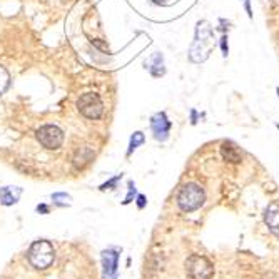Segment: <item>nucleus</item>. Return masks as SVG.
I'll use <instances>...</instances> for the list:
<instances>
[{"mask_svg": "<svg viewBox=\"0 0 279 279\" xmlns=\"http://www.w3.org/2000/svg\"><path fill=\"white\" fill-rule=\"evenodd\" d=\"M214 45H216L214 30H213V27L209 25V22H206V20L197 22L196 37L189 50V59L192 62H196V64H201V62L208 60L211 52L214 49Z\"/></svg>", "mask_w": 279, "mask_h": 279, "instance_id": "f257e3e1", "label": "nucleus"}, {"mask_svg": "<svg viewBox=\"0 0 279 279\" xmlns=\"http://www.w3.org/2000/svg\"><path fill=\"white\" fill-rule=\"evenodd\" d=\"M176 201L182 213H194V211L201 209L204 206L206 191L203 189V186L196 184V182H187L177 192Z\"/></svg>", "mask_w": 279, "mask_h": 279, "instance_id": "f03ea898", "label": "nucleus"}, {"mask_svg": "<svg viewBox=\"0 0 279 279\" xmlns=\"http://www.w3.org/2000/svg\"><path fill=\"white\" fill-rule=\"evenodd\" d=\"M27 258H28V263L35 269H47L54 263V258H55L54 246L49 241H44V239L35 241L28 248Z\"/></svg>", "mask_w": 279, "mask_h": 279, "instance_id": "7ed1b4c3", "label": "nucleus"}, {"mask_svg": "<svg viewBox=\"0 0 279 279\" xmlns=\"http://www.w3.org/2000/svg\"><path fill=\"white\" fill-rule=\"evenodd\" d=\"M186 269L192 279H211L214 276L213 263L201 254H191L186 261Z\"/></svg>", "mask_w": 279, "mask_h": 279, "instance_id": "20e7f679", "label": "nucleus"}, {"mask_svg": "<svg viewBox=\"0 0 279 279\" xmlns=\"http://www.w3.org/2000/svg\"><path fill=\"white\" fill-rule=\"evenodd\" d=\"M35 137L40 142V146H44L49 151H57L62 146V142H64V132L57 126H54V124L40 126L35 131Z\"/></svg>", "mask_w": 279, "mask_h": 279, "instance_id": "39448f33", "label": "nucleus"}, {"mask_svg": "<svg viewBox=\"0 0 279 279\" xmlns=\"http://www.w3.org/2000/svg\"><path fill=\"white\" fill-rule=\"evenodd\" d=\"M77 109L79 112L87 119H99L104 112V104L102 99L99 97V94L87 92L80 95V99L77 100Z\"/></svg>", "mask_w": 279, "mask_h": 279, "instance_id": "423d86ee", "label": "nucleus"}, {"mask_svg": "<svg viewBox=\"0 0 279 279\" xmlns=\"http://www.w3.org/2000/svg\"><path fill=\"white\" fill-rule=\"evenodd\" d=\"M171 127H172V124H171L166 112H157L152 115L151 129H152V134H154V139H156V141H161V142L167 141V139H169Z\"/></svg>", "mask_w": 279, "mask_h": 279, "instance_id": "0eeeda50", "label": "nucleus"}, {"mask_svg": "<svg viewBox=\"0 0 279 279\" xmlns=\"http://www.w3.org/2000/svg\"><path fill=\"white\" fill-rule=\"evenodd\" d=\"M102 266H104V278L105 279H115L117 278V268H119V254L114 249H107L102 253Z\"/></svg>", "mask_w": 279, "mask_h": 279, "instance_id": "6e6552de", "label": "nucleus"}, {"mask_svg": "<svg viewBox=\"0 0 279 279\" xmlns=\"http://www.w3.org/2000/svg\"><path fill=\"white\" fill-rule=\"evenodd\" d=\"M263 219H264V224L268 226L269 233L279 238V203L268 204V208L264 209Z\"/></svg>", "mask_w": 279, "mask_h": 279, "instance_id": "1a4fd4ad", "label": "nucleus"}, {"mask_svg": "<svg viewBox=\"0 0 279 279\" xmlns=\"http://www.w3.org/2000/svg\"><path fill=\"white\" fill-rule=\"evenodd\" d=\"M144 67L151 72L154 77H162L166 74V67H164V57H162L161 52H156L152 54V57L149 60L144 62Z\"/></svg>", "mask_w": 279, "mask_h": 279, "instance_id": "9d476101", "label": "nucleus"}, {"mask_svg": "<svg viewBox=\"0 0 279 279\" xmlns=\"http://www.w3.org/2000/svg\"><path fill=\"white\" fill-rule=\"evenodd\" d=\"M20 194H22L20 187H12V186L0 187V203L3 206H13L18 203Z\"/></svg>", "mask_w": 279, "mask_h": 279, "instance_id": "9b49d317", "label": "nucleus"}, {"mask_svg": "<svg viewBox=\"0 0 279 279\" xmlns=\"http://www.w3.org/2000/svg\"><path fill=\"white\" fill-rule=\"evenodd\" d=\"M221 154H223L224 161L229 162H241V152L238 151V147L231 142H223V147H221Z\"/></svg>", "mask_w": 279, "mask_h": 279, "instance_id": "f8f14e48", "label": "nucleus"}, {"mask_svg": "<svg viewBox=\"0 0 279 279\" xmlns=\"http://www.w3.org/2000/svg\"><path fill=\"white\" fill-rule=\"evenodd\" d=\"M92 159H94V152L90 151L89 147H80L79 151H77L75 157H74V166L75 167H84L85 164H89Z\"/></svg>", "mask_w": 279, "mask_h": 279, "instance_id": "ddd939ff", "label": "nucleus"}, {"mask_svg": "<svg viewBox=\"0 0 279 279\" xmlns=\"http://www.w3.org/2000/svg\"><path fill=\"white\" fill-rule=\"evenodd\" d=\"M144 141H146V137H144V134L141 131L134 132L132 137H131V142H129V149H127V156H131V154L136 151L139 146H142Z\"/></svg>", "mask_w": 279, "mask_h": 279, "instance_id": "4468645a", "label": "nucleus"}, {"mask_svg": "<svg viewBox=\"0 0 279 279\" xmlns=\"http://www.w3.org/2000/svg\"><path fill=\"white\" fill-rule=\"evenodd\" d=\"M8 82H10V75H8V72L3 67H0V94H3L7 90Z\"/></svg>", "mask_w": 279, "mask_h": 279, "instance_id": "2eb2a0df", "label": "nucleus"}, {"mask_svg": "<svg viewBox=\"0 0 279 279\" xmlns=\"http://www.w3.org/2000/svg\"><path fill=\"white\" fill-rule=\"evenodd\" d=\"M52 201H54L57 206H67L70 201V196L65 194V192H57V194L52 196Z\"/></svg>", "mask_w": 279, "mask_h": 279, "instance_id": "dca6fc26", "label": "nucleus"}, {"mask_svg": "<svg viewBox=\"0 0 279 279\" xmlns=\"http://www.w3.org/2000/svg\"><path fill=\"white\" fill-rule=\"evenodd\" d=\"M122 179V174H119V176H115V177H112V179L110 181H107L105 182V184H102L100 186V191H105V189H114L115 186H117V182Z\"/></svg>", "mask_w": 279, "mask_h": 279, "instance_id": "f3484780", "label": "nucleus"}, {"mask_svg": "<svg viewBox=\"0 0 279 279\" xmlns=\"http://www.w3.org/2000/svg\"><path fill=\"white\" fill-rule=\"evenodd\" d=\"M219 45H221V52H223V57H228L229 55V42H228V35H226V33H223V37H221Z\"/></svg>", "mask_w": 279, "mask_h": 279, "instance_id": "a211bd4d", "label": "nucleus"}, {"mask_svg": "<svg viewBox=\"0 0 279 279\" xmlns=\"http://www.w3.org/2000/svg\"><path fill=\"white\" fill-rule=\"evenodd\" d=\"M134 197H136V184H134V181H129V192H127V197H126V201H124V204H131Z\"/></svg>", "mask_w": 279, "mask_h": 279, "instance_id": "6ab92c4d", "label": "nucleus"}, {"mask_svg": "<svg viewBox=\"0 0 279 279\" xmlns=\"http://www.w3.org/2000/svg\"><path fill=\"white\" fill-rule=\"evenodd\" d=\"M136 204H137V208L139 209H144L147 206V199H146V196L144 194H137V201H136Z\"/></svg>", "mask_w": 279, "mask_h": 279, "instance_id": "aec40b11", "label": "nucleus"}, {"mask_svg": "<svg viewBox=\"0 0 279 279\" xmlns=\"http://www.w3.org/2000/svg\"><path fill=\"white\" fill-rule=\"evenodd\" d=\"M244 8H246V13L249 18H253V8H251V0H243Z\"/></svg>", "mask_w": 279, "mask_h": 279, "instance_id": "412c9836", "label": "nucleus"}, {"mask_svg": "<svg viewBox=\"0 0 279 279\" xmlns=\"http://www.w3.org/2000/svg\"><path fill=\"white\" fill-rule=\"evenodd\" d=\"M92 44H94V45H97L99 49H100V50H104V52H107V50H109V49H107V45L102 44V42L97 40V38H94V40H92Z\"/></svg>", "mask_w": 279, "mask_h": 279, "instance_id": "4be33fe9", "label": "nucleus"}, {"mask_svg": "<svg viewBox=\"0 0 279 279\" xmlns=\"http://www.w3.org/2000/svg\"><path fill=\"white\" fill-rule=\"evenodd\" d=\"M197 117H199V114H197L196 109L191 110V124H197Z\"/></svg>", "mask_w": 279, "mask_h": 279, "instance_id": "5701e85b", "label": "nucleus"}, {"mask_svg": "<svg viewBox=\"0 0 279 279\" xmlns=\"http://www.w3.org/2000/svg\"><path fill=\"white\" fill-rule=\"evenodd\" d=\"M37 211L38 213H42V214H47L49 213V208H47L45 204H40V206H37Z\"/></svg>", "mask_w": 279, "mask_h": 279, "instance_id": "b1692460", "label": "nucleus"}, {"mask_svg": "<svg viewBox=\"0 0 279 279\" xmlns=\"http://www.w3.org/2000/svg\"><path fill=\"white\" fill-rule=\"evenodd\" d=\"M219 23H221V25H229V22L226 20V18H221ZM219 28H221V30H223V32H226V27H219Z\"/></svg>", "mask_w": 279, "mask_h": 279, "instance_id": "393cba45", "label": "nucleus"}, {"mask_svg": "<svg viewBox=\"0 0 279 279\" xmlns=\"http://www.w3.org/2000/svg\"><path fill=\"white\" fill-rule=\"evenodd\" d=\"M276 92H278V97H279V87L276 89Z\"/></svg>", "mask_w": 279, "mask_h": 279, "instance_id": "a878e982", "label": "nucleus"}, {"mask_svg": "<svg viewBox=\"0 0 279 279\" xmlns=\"http://www.w3.org/2000/svg\"><path fill=\"white\" fill-rule=\"evenodd\" d=\"M276 127H278V129H279V124H276Z\"/></svg>", "mask_w": 279, "mask_h": 279, "instance_id": "bb28decb", "label": "nucleus"}]
</instances>
